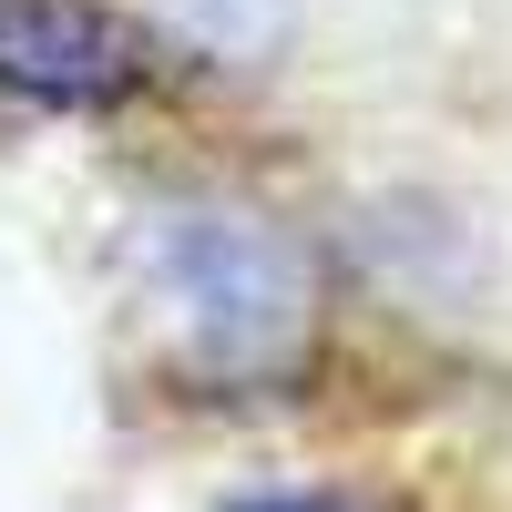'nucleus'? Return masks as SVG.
Segmentation results:
<instances>
[{"label": "nucleus", "mask_w": 512, "mask_h": 512, "mask_svg": "<svg viewBox=\"0 0 512 512\" xmlns=\"http://www.w3.org/2000/svg\"><path fill=\"white\" fill-rule=\"evenodd\" d=\"M236 512H359V502H338V492H256Z\"/></svg>", "instance_id": "nucleus-3"}, {"label": "nucleus", "mask_w": 512, "mask_h": 512, "mask_svg": "<svg viewBox=\"0 0 512 512\" xmlns=\"http://www.w3.org/2000/svg\"><path fill=\"white\" fill-rule=\"evenodd\" d=\"M154 82V31L113 0H0V93L41 113H103Z\"/></svg>", "instance_id": "nucleus-2"}, {"label": "nucleus", "mask_w": 512, "mask_h": 512, "mask_svg": "<svg viewBox=\"0 0 512 512\" xmlns=\"http://www.w3.org/2000/svg\"><path fill=\"white\" fill-rule=\"evenodd\" d=\"M123 267H134V297L185 379H205V390H277V379L308 369L318 267L277 216L226 205V195L144 205Z\"/></svg>", "instance_id": "nucleus-1"}]
</instances>
